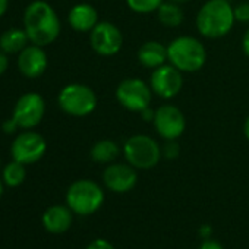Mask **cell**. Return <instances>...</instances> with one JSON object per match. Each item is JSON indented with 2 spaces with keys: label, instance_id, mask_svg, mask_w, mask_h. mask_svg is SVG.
<instances>
[{
  "label": "cell",
  "instance_id": "obj_1",
  "mask_svg": "<svg viewBox=\"0 0 249 249\" xmlns=\"http://www.w3.org/2000/svg\"><path fill=\"white\" fill-rule=\"evenodd\" d=\"M60 19L56 11L43 0H36L27 6L24 14V30L31 44L49 46L57 40L60 34Z\"/></svg>",
  "mask_w": 249,
  "mask_h": 249
},
{
  "label": "cell",
  "instance_id": "obj_2",
  "mask_svg": "<svg viewBox=\"0 0 249 249\" xmlns=\"http://www.w3.org/2000/svg\"><path fill=\"white\" fill-rule=\"evenodd\" d=\"M234 24L233 5L229 0H207L195 18L198 33L208 40L226 37L233 30Z\"/></svg>",
  "mask_w": 249,
  "mask_h": 249
},
{
  "label": "cell",
  "instance_id": "obj_3",
  "mask_svg": "<svg viewBox=\"0 0 249 249\" xmlns=\"http://www.w3.org/2000/svg\"><path fill=\"white\" fill-rule=\"evenodd\" d=\"M167 62L183 73H195L207 63L202 41L192 36H180L167 44Z\"/></svg>",
  "mask_w": 249,
  "mask_h": 249
},
{
  "label": "cell",
  "instance_id": "obj_4",
  "mask_svg": "<svg viewBox=\"0 0 249 249\" xmlns=\"http://www.w3.org/2000/svg\"><path fill=\"white\" fill-rule=\"evenodd\" d=\"M126 163L134 166L137 170H150L156 167L161 157L160 144L150 135L137 134L129 137L122 147Z\"/></svg>",
  "mask_w": 249,
  "mask_h": 249
},
{
  "label": "cell",
  "instance_id": "obj_5",
  "mask_svg": "<svg viewBox=\"0 0 249 249\" xmlns=\"http://www.w3.org/2000/svg\"><path fill=\"white\" fill-rule=\"evenodd\" d=\"M57 103L66 114L73 117H85L97 108L98 98L91 87L73 82L60 89Z\"/></svg>",
  "mask_w": 249,
  "mask_h": 249
},
{
  "label": "cell",
  "instance_id": "obj_6",
  "mask_svg": "<svg viewBox=\"0 0 249 249\" xmlns=\"http://www.w3.org/2000/svg\"><path fill=\"white\" fill-rule=\"evenodd\" d=\"M104 202V192L98 183L89 179H81L73 182L66 192L68 207L79 214L89 215L100 210Z\"/></svg>",
  "mask_w": 249,
  "mask_h": 249
},
{
  "label": "cell",
  "instance_id": "obj_7",
  "mask_svg": "<svg viewBox=\"0 0 249 249\" xmlns=\"http://www.w3.org/2000/svg\"><path fill=\"white\" fill-rule=\"evenodd\" d=\"M153 89L150 82H145L141 78H126L119 82L114 91L117 103L128 111L142 113L145 108L151 107Z\"/></svg>",
  "mask_w": 249,
  "mask_h": 249
},
{
  "label": "cell",
  "instance_id": "obj_8",
  "mask_svg": "<svg viewBox=\"0 0 249 249\" xmlns=\"http://www.w3.org/2000/svg\"><path fill=\"white\" fill-rule=\"evenodd\" d=\"M154 129L164 141L179 140L186 131V117L175 104H163L156 108L153 119Z\"/></svg>",
  "mask_w": 249,
  "mask_h": 249
},
{
  "label": "cell",
  "instance_id": "obj_9",
  "mask_svg": "<svg viewBox=\"0 0 249 249\" xmlns=\"http://www.w3.org/2000/svg\"><path fill=\"white\" fill-rule=\"evenodd\" d=\"M150 87L157 97L163 100H172L178 97L183 88V72L167 62L153 69Z\"/></svg>",
  "mask_w": 249,
  "mask_h": 249
},
{
  "label": "cell",
  "instance_id": "obj_10",
  "mask_svg": "<svg viewBox=\"0 0 249 249\" xmlns=\"http://www.w3.org/2000/svg\"><path fill=\"white\" fill-rule=\"evenodd\" d=\"M89 44L97 54L110 57L122 50L123 34L113 22L100 21L89 33Z\"/></svg>",
  "mask_w": 249,
  "mask_h": 249
},
{
  "label": "cell",
  "instance_id": "obj_11",
  "mask_svg": "<svg viewBox=\"0 0 249 249\" xmlns=\"http://www.w3.org/2000/svg\"><path fill=\"white\" fill-rule=\"evenodd\" d=\"M46 113V101L38 92L24 94L15 104L12 119L22 129H33L43 120Z\"/></svg>",
  "mask_w": 249,
  "mask_h": 249
},
{
  "label": "cell",
  "instance_id": "obj_12",
  "mask_svg": "<svg viewBox=\"0 0 249 249\" xmlns=\"http://www.w3.org/2000/svg\"><path fill=\"white\" fill-rule=\"evenodd\" d=\"M47 150V142L43 135L34 131H25L19 134L11 147V154L15 161L22 164L37 163Z\"/></svg>",
  "mask_w": 249,
  "mask_h": 249
},
{
  "label": "cell",
  "instance_id": "obj_13",
  "mask_svg": "<svg viewBox=\"0 0 249 249\" xmlns=\"http://www.w3.org/2000/svg\"><path fill=\"white\" fill-rule=\"evenodd\" d=\"M138 182V173L129 163H110L103 172L104 186L116 194L129 192Z\"/></svg>",
  "mask_w": 249,
  "mask_h": 249
},
{
  "label": "cell",
  "instance_id": "obj_14",
  "mask_svg": "<svg viewBox=\"0 0 249 249\" xmlns=\"http://www.w3.org/2000/svg\"><path fill=\"white\" fill-rule=\"evenodd\" d=\"M47 54L43 50L41 46H27L21 53L18 59V68L27 78H38L41 76L47 69Z\"/></svg>",
  "mask_w": 249,
  "mask_h": 249
},
{
  "label": "cell",
  "instance_id": "obj_15",
  "mask_svg": "<svg viewBox=\"0 0 249 249\" xmlns=\"http://www.w3.org/2000/svg\"><path fill=\"white\" fill-rule=\"evenodd\" d=\"M68 22L71 28L78 33H91L100 22L97 9L89 3H78L68 14Z\"/></svg>",
  "mask_w": 249,
  "mask_h": 249
},
{
  "label": "cell",
  "instance_id": "obj_16",
  "mask_svg": "<svg viewBox=\"0 0 249 249\" xmlns=\"http://www.w3.org/2000/svg\"><path fill=\"white\" fill-rule=\"evenodd\" d=\"M137 59L140 65L147 69H156L167 63V46L160 41L151 40L145 41L137 52Z\"/></svg>",
  "mask_w": 249,
  "mask_h": 249
},
{
  "label": "cell",
  "instance_id": "obj_17",
  "mask_svg": "<svg viewBox=\"0 0 249 249\" xmlns=\"http://www.w3.org/2000/svg\"><path fill=\"white\" fill-rule=\"evenodd\" d=\"M43 224L50 233H65L72 224V210L65 205L49 207L43 214Z\"/></svg>",
  "mask_w": 249,
  "mask_h": 249
},
{
  "label": "cell",
  "instance_id": "obj_18",
  "mask_svg": "<svg viewBox=\"0 0 249 249\" xmlns=\"http://www.w3.org/2000/svg\"><path fill=\"white\" fill-rule=\"evenodd\" d=\"M119 154H120V147L113 140H100L92 145V148L89 151L91 160L98 164L114 163L116 159L119 157Z\"/></svg>",
  "mask_w": 249,
  "mask_h": 249
},
{
  "label": "cell",
  "instance_id": "obj_19",
  "mask_svg": "<svg viewBox=\"0 0 249 249\" xmlns=\"http://www.w3.org/2000/svg\"><path fill=\"white\" fill-rule=\"evenodd\" d=\"M156 14H157L159 22L166 28H178L185 21V14H183L182 5L169 2V0H164Z\"/></svg>",
  "mask_w": 249,
  "mask_h": 249
},
{
  "label": "cell",
  "instance_id": "obj_20",
  "mask_svg": "<svg viewBox=\"0 0 249 249\" xmlns=\"http://www.w3.org/2000/svg\"><path fill=\"white\" fill-rule=\"evenodd\" d=\"M30 43L28 34L25 30L11 28L5 31L0 37V49L5 53H21Z\"/></svg>",
  "mask_w": 249,
  "mask_h": 249
},
{
  "label": "cell",
  "instance_id": "obj_21",
  "mask_svg": "<svg viewBox=\"0 0 249 249\" xmlns=\"http://www.w3.org/2000/svg\"><path fill=\"white\" fill-rule=\"evenodd\" d=\"M25 176H27L25 164L15 161V160L12 163L6 164L3 169V182L11 188H17V186L22 185L25 180Z\"/></svg>",
  "mask_w": 249,
  "mask_h": 249
},
{
  "label": "cell",
  "instance_id": "obj_22",
  "mask_svg": "<svg viewBox=\"0 0 249 249\" xmlns=\"http://www.w3.org/2000/svg\"><path fill=\"white\" fill-rule=\"evenodd\" d=\"M126 6L138 15H148L157 12L164 0H124Z\"/></svg>",
  "mask_w": 249,
  "mask_h": 249
},
{
  "label": "cell",
  "instance_id": "obj_23",
  "mask_svg": "<svg viewBox=\"0 0 249 249\" xmlns=\"http://www.w3.org/2000/svg\"><path fill=\"white\" fill-rule=\"evenodd\" d=\"M161 153H163V157H166L167 160L178 159L179 154H180V147L178 144V140L164 141V145L161 147Z\"/></svg>",
  "mask_w": 249,
  "mask_h": 249
},
{
  "label": "cell",
  "instance_id": "obj_24",
  "mask_svg": "<svg viewBox=\"0 0 249 249\" xmlns=\"http://www.w3.org/2000/svg\"><path fill=\"white\" fill-rule=\"evenodd\" d=\"M234 12V19L236 22L240 24H248L249 25V2H240L236 6H233Z\"/></svg>",
  "mask_w": 249,
  "mask_h": 249
},
{
  "label": "cell",
  "instance_id": "obj_25",
  "mask_svg": "<svg viewBox=\"0 0 249 249\" xmlns=\"http://www.w3.org/2000/svg\"><path fill=\"white\" fill-rule=\"evenodd\" d=\"M87 249H114V246L108 240H106V239H94L87 246Z\"/></svg>",
  "mask_w": 249,
  "mask_h": 249
},
{
  "label": "cell",
  "instance_id": "obj_26",
  "mask_svg": "<svg viewBox=\"0 0 249 249\" xmlns=\"http://www.w3.org/2000/svg\"><path fill=\"white\" fill-rule=\"evenodd\" d=\"M199 249H224L217 240H213V239H205L202 242V245L199 246Z\"/></svg>",
  "mask_w": 249,
  "mask_h": 249
},
{
  "label": "cell",
  "instance_id": "obj_27",
  "mask_svg": "<svg viewBox=\"0 0 249 249\" xmlns=\"http://www.w3.org/2000/svg\"><path fill=\"white\" fill-rule=\"evenodd\" d=\"M18 128H19V126H18V123H17L14 119H9V120H6V122L3 123V131H5L6 134H14Z\"/></svg>",
  "mask_w": 249,
  "mask_h": 249
},
{
  "label": "cell",
  "instance_id": "obj_28",
  "mask_svg": "<svg viewBox=\"0 0 249 249\" xmlns=\"http://www.w3.org/2000/svg\"><path fill=\"white\" fill-rule=\"evenodd\" d=\"M242 50H243L245 56L249 59V27L246 28V31L243 33V37H242Z\"/></svg>",
  "mask_w": 249,
  "mask_h": 249
},
{
  "label": "cell",
  "instance_id": "obj_29",
  "mask_svg": "<svg viewBox=\"0 0 249 249\" xmlns=\"http://www.w3.org/2000/svg\"><path fill=\"white\" fill-rule=\"evenodd\" d=\"M8 57L3 50H0V75H3L8 69Z\"/></svg>",
  "mask_w": 249,
  "mask_h": 249
},
{
  "label": "cell",
  "instance_id": "obj_30",
  "mask_svg": "<svg viewBox=\"0 0 249 249\" xmlns=\"http://www.w3.org/2000/svg\"><path fill=\"white\" fill-rule=\"evenodd\" d=\"M211 226H208V224H204V226H201L199 227V236L205 240V239H210V236H211Z\"/></svg>",
  "mask_w": 249,
  "mask_h": 249
},
{
  "label": "cell",
  "instance_id": "obj_31",
  "mask_svg": "<svg viewBox=\"0 0 249 249\" xmlns=\"http://www.w3.org/2000/svg\"><path fill=\"white\" fill-rule=\"evenodd\" d=\"M8 6H9V0H0V18L8 11Z\"/></svg>",
  "mask_w": 249,
  "mask_h": 249
},
{
  "label": "cell",
  "instance_id": "obj_32",
  "mask_svg": "<svg viewBox=\"0 0 249 249\" xmlns=\"http://www.w3.org/2000/svg\"><path fill=\"white\" fill-rule=\"evenodd\" d=\"M243 135H245V138L249 141V114L246 116V119H245V122H243Z\"/></svg>",
  "mask_w": 249,
  "mask_h": 249
},
{
  "label": "cell",
  "instance_id": "obj_33",
  "mask_svg": "<svg viewBox=\"0 0 249 249\" xmlns=\"http://www.w3.org/2000/svg\"><path fill=\"white\" fill-rule=\"evenodd\" d=\"M169 2H173V3H178V5H185V3L191 2V0H169Z\"/></svg>",
  "mask_w": 249,
  "mask_h": 249
},
{
  "label": "cell",
  "instance_id": "obj_34",
  "mask_svg": "<svg viewBox=\"0 0 249 249\" xmlns=\"http://www.w3.org/2000/svg\"><path fill=\"white\" fill-rule=\"evenodd\" d=\"M3 191H5V189H3V183H2V180H0V196L3 195Z\"/></svg>",
  "mask_w": 249,
  "mask_h": 249
}]
</instances>
